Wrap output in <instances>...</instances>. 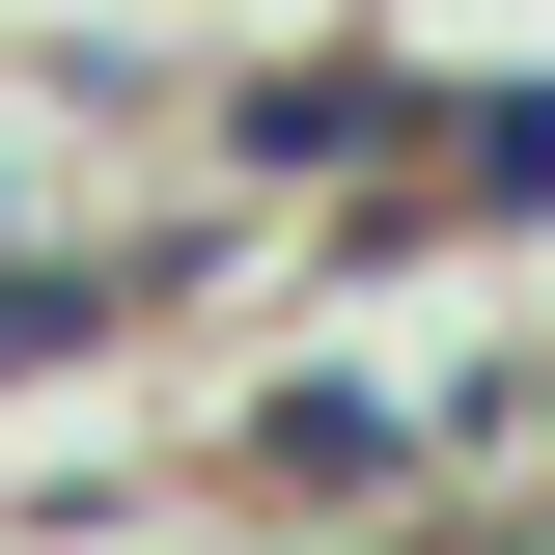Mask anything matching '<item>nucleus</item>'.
<instances>
[{
	"label": "nucleus",
	"mask_w": 555,
	"mask_h": 555,
	"mask_svg": "<svg viewBox=\"0 0 555 555\" xmlns=\"http://www.w3.org/2000/svg\"><path fill=\"white\" fill-rule=\"evenodd\" d=\"M250 444H278V473H306V500H334V473H361V500H389V473H416V416H389V389H278V416H250Z\"/></svg>",
	"instance_id": "obj_2"
},
{
	"label": "nucleus",
	"mask_w": 555,
	"mask_h": 555,
	"mask_svg": "<svg viewBox=\"0 0 555 555\" xmlns=\"http://www.w3.org/2000/svg\"><path fill=\"white\" fill-rule=\"evenodd\" d=\"M500 416H528V444H555V361H528V389H500Z\"/></svg>",
	"instance_id": "obj_3"
},
{
	"label": "nucleus",
	"mask_w": 555,
	"mask_h": 555,
	"mask_svg": "<svg viewBox=\"0 0 555 555\" xmlns=\"http://www.w3.org/2000/svg\"><path fill=\"white\" fill-rule=\"evenodd\" d=\"M444 222H555V83H473L444 112V167H416Z\"/></svg>",
	"instance_id": "obj_1"
}]
</instances>
